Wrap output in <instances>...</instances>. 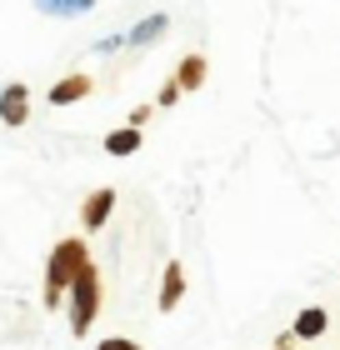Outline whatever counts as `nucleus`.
<instances>
[{
    "mask_svg": "<svg viewBox=\"0 0 340 350\" xmlns=\"http://www.w3.org/2000/svg\"><path fill=\"white\" fill-rule=\"evenodd\" d=\"M90 265V245L86 241H60L55 250H51V260H45V306H60V300L70 295V285H75V275Z\"/></svg>",
    "mask_w": 340,
    "mask_h": 350,
    "instance_id": "1",
    "label": "nucleus"
},
{
    "mask_svg": "<svg viewBox=\"0 0 340 350\" xmlns=\"http://www.w3.org/2000/svg\"><path fill=\"white\" fill-rule=\"evenodd\" d=\"M101 270H95V260L86 265V270H80V275H75V285H70V330H75V336H86V330L95 325V315H101Z\"/></svg>",
    "mask_w": 340,
    "mask_h": 350,
    "instance_id": "2",
    "label": "nucleus"
},
{
    "mask_svg": "<svg viewBox=\"0 0 340 350\" xmlns=\"http://www.w3.org/2000/svg\"><path fill=\"white\" fill-rule=\"evenodd\" d=\"M30 120V85L21 81H10V85H0V125H25Z\"/></svg>",
    "mask_w": 340,
    "mask_h": 350,
    "instance_id": "3",
    "label": "nucleus"
},
{
    "mask_svg": "<svg viewBox=\"0 0 340 350\" xmlns=\"http://www.w3.org/2000/svg\"><path fill=\"white\" fill-rule=\"evenodd\" d=\"M110 211H116V190H110V185L90 190L86 205H80V226H86V230H101L105 220H110Z\"/></svg>",
    "mask_w": 340,
    "mask_h": 350,
    "instance_id": "4",
    "label": "nucleus"
},
{
    "mask_svg": "<svg viewBox=\"0 0 340 350\" xmlns=\"http://www.w3.org/2000/svg\"><path fill=\"white\" fill-rule=\"evenodd\" d=\"M185 300V265L181 260H170L166 265V275H160V300H155V310L160 315H170L175 306H181Z\"/></svg>",
    "mask_w": 340,
    "mask_h": 350,
    "instance_id": "5",
    "label": "nucleus"
},
{
    "mask_svg": "<svg viewBox=\"0 0 340 350\" xmlns=\"http://www.w3.org/2000/svg\"><path fill=\"white\" fill-rule=\"evenodd\" d=\"M95 90V81H90V75H60V81L51 85V95H45V100H51V105H75V100H86V95Z\"/></svg>",
    "mask_w": 340,
    "mask_h": 350,
    "instance_id": "6",
    "label": "nucleus"
},
{
    "mask_svg": "<svg viewBox=\"0 0 340 350\" xmlns=\"http://www.w3.org/2000/svg\"><path fill=\"white\" fill-rule=\"evenodd\" d=\"M205 75H210V60L190 51V55H181V66H175V85H181V90H200Z\"/></svg>",
    "mask_w": 340,
    "mask_h": 350,
    "instance_id": "7",
    "label": "nucleus"
},
{
    "mask_svg": "<svg viewBox=\"0 0 340 350\" xmlns=\"http://www.w3.org/2000/svg\"><path fill=\"white\" fill-rule=\"evenodd\" d=\"M326 325H330L326 310H320V306H305V310L296 315V325H290V336H296V340H320V336H326Z\"/></svg>",
    "mask_w": 340,
    "mask_h": 350,
    "instance_id": "8",
    "label": "nucleus"
},
{
    "mask_svg": "<svg viewBox=\"0 0 340 350\" xmlns=\"http://www.w3.org/2000/svg\"><path fill=\"white\" fill-rule=\"evenodd\" d=\"M140 146H145L140 125H120V131H110V135H105V155H116V161H120V155H135Z\"/></svg>",
    "mask_w": 340,
    "mask_h": 350,
    "instance_id": "9",
    "label": "nucleus"
},
{
    "mask_svg": "<svg viewBox=\"0 0 340 350\" xmlns=\"http://www.w3.org/2000/svg\"><path fill=\"white\" fill-rule=\"evenodd\" d=\"M166 25H170V15H145V21L131 30V45H145V40H160L166 36Z\"/></svg>",
    "mask_w": 340,
    "mask_h": 350,
    "instance_id": "10",
    "label": "nucleus"
},
{
    "mask_svg": "<svg viewBox=\"0 0 340 350\" xmlns=\"http://www.w3.org/2000/svg\"><path fill=\"white\" fill-rule=\"evenodd\" d=\"M40 15H86L95 10V0H36Z\"/></svg>",
    "mask_w": 340,
    "mask_h": 350,
    "instance_id": "11",
    "label": "nucleus"
},
{
    "mask_svg": "<svg viewBox=\"0 0 340 350\" xmlns=\"http://www.w3.org/2000/svg\"><path fill=\"white\" fill-rule=\"evenodd\" d=\"M181 95H185V90H181V85H175V75H170V81H166V85H160V95H155V110H170L175 100H181Z\"/></svg>",
    "mask_w": 340,
    "mask_h": 350,
    "instance_id": "12",
    "label": "nucleus"
},
{
    "mask_svg": "<svg viewBox=\"0 0 340 350\" xmlns=\"http://www.w3.org/2000/svg\"><path fill=\"white\" fill-rule=\"evenodd\" d=\"M95 350H145V345H135V340H125V336H105Z\"/></svg>",
    "mask_w": 340,
    "mask_h": 350,
    "instance_id": "13",
    "label": "nucleus"
},
{
    "mask_svg": "<svg viewBox=\"0 0 340 350\" xmlns=\"http://www.w3.org/2000/svg\"><path fill=\"white\" fill-rule=\"evenodd\" d=\"M151 110H155V105H135V110H131V120H125V125H145V120H151Z\"/></svg>",
    "mask_w": 340,
    "mask_h": 350,
    "instance_id": "14",
    "label": "nucleus"
}]
</instances>
